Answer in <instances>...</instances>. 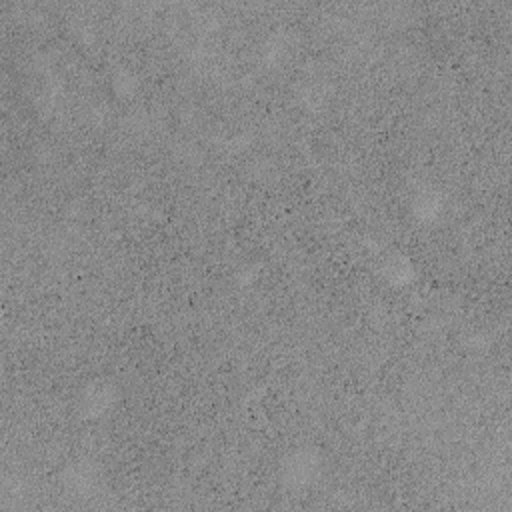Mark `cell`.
<instances>
[{"label": "cell", "instance_id": "7a4b0ae2", "mask_svg": "<svg viewBox=\"0 0 512 512\" xmlns=\"http://www.w3.org/2000/svg\"><path fill=\"white\" fill-rule=\"evenodd\" d=\"M116 402H118V390L114 382L98 378L82 388L78 398V412L86 420H100L114 408Z\"/></svg>", "mask_w": 512, "mask_h": 512}, {"label": "cell", "instance_id": "3957f363", "mask_svg": "<svg viewBox=\"0 0 512 512\" xmlns=\"http://www.w3.org/2000/svg\"><path fill=\"white\" fill-rule=\"evenodd\" d=\"M102 484V472L94 462L78 460L64 468L62 486L74 498H90Z\"/></svg>", "mask_w": 512, "mask_h": 512}, {"label": "cell", "instance_id": "6da1fadb", "mask_svg": "<svg viewBox=\"0 0 512 512\" xmlns=\"http://www.w3.org/2000/svg\"><path fill=\"white\" fill-rule=\"evenodd\" d=\"M324 474V456L314 446H298L284 454L278 466L280 484L290 492H304Z\"/></svg>", "mask_w": 512, "mask_h": 512}]
</instances>
